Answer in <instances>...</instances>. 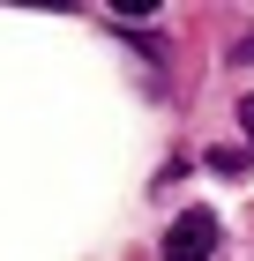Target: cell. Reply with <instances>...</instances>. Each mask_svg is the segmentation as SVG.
I'll return each instance as SVG.
<instances>
[{
  "label": "cell",
  "mask_w": 254,
  "mask_h": 261,
  "mask_svg": "<svg viewBox=\"0 0 254 261\" xmlns=\"http://www.w3.org/2000/svg\"><path fill=\"white\" fill-rule=\"evenodd\" d=\"M210 254H217V217H210V209L172 217V231H165V261H210Z\"/></svg>",
  "instance_id": "1"
},
{
  "label": "cell",
  "mask_w": 254,
  "mask_h": 261,
  "mask_svg": "<svg viewBox=\"0 0 254 261\" xmlns=\"http://www.w3.org/2000/svg\"><path fill=\"white\" fill-rule=\"evenodd\" d=\"M210 164H217V172H247L254 157H247V149H210Z\"/></svg>",
  "instance_id": "2"
},
{
  "label": "cell",
  "mask_w": 254,
  "mask_h": 261,
  "mask_svg": "<svg viewBox=\"0 0 254 261\" xmlns=\"http://www.w3.org/2000/svg\"><path fill=\"white\" fill-rule=\"evenodd\" d=\"M239 127H247V157H254V97H239Z\"/></svg>",
  "instance_id": "3"
},
{
  "label": "cell",
  "mask_w": 254,
  "mask_h": 261,
  "mask_svg": "<svg viewBox=\"0 0 254 261\" xmlns=\"http://www.w3.org/2000/svg\"><path fill=\"white\" fill-rule=\"evenodd\" d=\"M232 60H254V30H247V38H239V45H232Z\"/></svg>",
  "instance_id": "4"
}]
</instances>
